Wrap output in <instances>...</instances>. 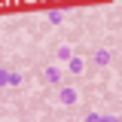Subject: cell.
Listing matches in <instances>:
<instances>
[{
	"instance_id": "3",
	"label": "cell",
	"mask_w": 122,
	"mask_h": 122,
	"mask_svg": "<svg viewBox=\"0 0 122 122\" xmlns=\"http://www.w3.org/2000/svg\"><path fill=\"white\" fill-rule=\"evenodd\" d=\"M43 79L49 82V86H61V70H58V67H46V70H43Z\"/></svg>"
},
{
	"instance_id": "9",
	"label": "cell",
	"mask_w": 122,
	"mask_h": 122,
	"mask_svg": "<svg viewBox=\"0 0 122 122\" xmlns=\"http://www.w3.org/2000/svg\"><path fill=\"white\" fill-rule=\"evenodd\" d=\"M9 86H12V89L21 86V73H12V70H9Z\"/></svg>"
},
{
	"instance_id": "8",
	"label": "cell",
	"mask_w": 122,
	"mask_h": 122,
	"mask_svg": "<svg viewBox=\"0 0 122 122\" xmlns=\"http://www.w3.org/2000/svg\"><path fill=\"white\" fill-rule=\"evenodd\" d=\"M61 18H64V12H58V9H52V12H49V25H58Z\"/></svg>"
},
{
	"instance_id": "5",
	"label": "cell",
	"mask_w": 122,
	"mask_h": 122,
	"mask_svg": "<svg viewBox=\"0 0 122 122\" xmlns=\"http://www.w3.org/2000/svg\"><path fill=\"white\" fill-rule=\"evenodd\" d=\"M86 119H89V122H110V119H116V116H104V113L92 110V113H86Z\"/></svg>"
},
{
	"instance_id": "7",
	"label": "cell",
	"mask_w": 122,
	"mask_h": 122,
	"mask_svg": "<svg viewBox=\"0 0 122 122\" xmlns=\"http://www.w3.org/2000/svg\"><path fill=\"white\" fill-rule=\"evenodd\" d=\"M6 86H9V70L0 67V89H6Z\"/></svg>"
},
{
	"instance_id": "2",
	"label": "cell",
	"mask_w": 122,
	"mask_h": 122,
	"mask_svg": "<svg viewBox=\"0 0 122 122\" xmlns=\"http://www.w3.org/2000/svg\"><path fill=\"white\" fill-rule=\"evenodd\" d=\"M95 67H107V64H110V61H113V52H110V49H95Z\"/></svg>"
},
{
	"instance_id": "6",
	"label": "cell",
	"mask_w": 122,
	"mask_h": 122,
	"mask_svg": "<svg viewBox=\"0 0 122 122\" xmlns=\"http://www.w3.org/2000/svg\"><path fill=\"white\" fill-rule=\"evenodd\" d=\"M70 55H73V49H70V46H58V61H67Z\"/></svg>"
},
{
	"instance_id": "4",
	"label": "cell",
	"mask_w": 122,
	"mask_h": 122,
	"mask_svg": "<svg viewBox=\"0 0 122 122\" xmlns=\"http://www.w3.org/2000/svg\"><path fill=\"white\" fill-rule=\"evenodd\" d=\"M64 64H67V70H70V73H82V67H86V61L79 58V55H70Z\"/></svg>"
},
{
	"instance_id": "1",
	"label": "cell",
	"mask_w": 122,
	"mask_h": 122,
	"mask_svg": "<svg viewBox=\"0 0 122 122\" xmlns=\"http://www.w3.org/2000/svg\"><path fill=\"white\" fill-rule=\"evenodd\" d=\"M76 98H79V95H76V89H70V86H58V101H61L64 107L76 104Z\"/></svg>"
}]
</instances>
